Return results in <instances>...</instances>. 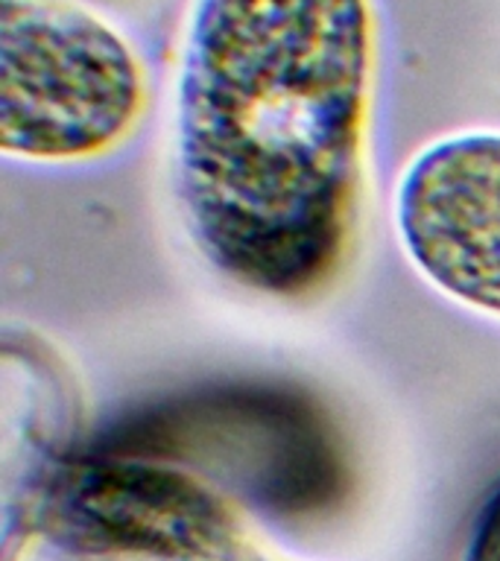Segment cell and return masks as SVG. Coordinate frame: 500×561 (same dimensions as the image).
I'll return each mask as SVG.
<instances>
[{
  "mask_svg": "<svg viewBox=\"0 0 500 561\" xmlns=\"http://www.w3.org/2000/svg\"><path fill=\"white\" fill-rule=\"evenodd\" d=\"M377 82V0H184L170 164L211 270L279 301L340 278L360 237Z\"/></svg>",
  "mask_w": 500,
  "mask_h": 561,
  "instance_id": "obj_1",
  "label": "cell"
},
{
  "mask_svg": "<svg viewBox=\"0 0 500 561\" xmlns=\"http://www.w3.org/2000/svg\"><path fill=\"white\" fill-rule=\"evenodd\" d=\"M152 103L149 65L88 0H0V149L88 164L126 147Z\"/></svg>",
  "mask_w": 500,
  "mask_h": 561,
  "instance_id": "obj_2",
  "label": "cell"
},
{
  "mask_svg": "<svg viewBox=\"0 0 500 561\" xmlns=\"http://www.w3.org/2000/svg\"><path fill=\"white\" fill-rule=\"evenodd\" d=\"M35 517L77 556L121 561H214L252 529L196 473L149 459L65 462L44 482Z\"/></svg>",
  "mask_w": 500,
  "mask_h": 561,
  "instance_id": "obj_3",
  "label": "cell"
},
{
  "mask_svg": "<svg viewBox=\"0 0 500 561\" xmlns=\"http://www.w3.org/2000/svg\"><path fill=\"white\" fill-rule=\"evenodd\" d=\"M395 234L430 287L500 319V129L442 135L395 184Z\"/></svg>",
  "mask_w": 500,
  "mask_h": 561,
  "instance_id": "obj_4",
  "label": "cell"
},
{
  "mask_svg": "<svg viewBox=\"0 0 500 561\" xmlns=\"http://www.w3.org/2000/svg\"><path fill=\"white\" fill-rule=\"evenodd\" d=\"M463 561H500V485L491 491L474 524Z\"/></svg>",
  "mask_w": 500,
  "mask_h": 561,
  "instance_id": "obj_5",
  "label": "cell"
},
{
  "mask_svg": "<svg viewBox=\"0 0 500 561\" xmlns=\"http://www.w3.org/2000/svg\"><path fill=\"white\" fill-rule=\"evenodd\" d=\"M214 561H298V559H289L284 552H279L275 547H266L261 538H254V533L240 541L237 547H231L228 552H223L219 559Z\"/></svg>",
  "mask_w": 500,
  "mask_h": 561,
  "instance_id": "obj_6",
  "label": "cell"
}]
</instances>
